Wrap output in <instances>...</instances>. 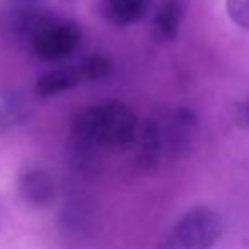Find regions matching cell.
<instances>
[{"label":"cell","instance_id":"6da1fadb","mask_svg":"<svg viewBox=\"0 0 249 249\" xmlns=\"http://www.w3.org/2000/svg\"><path fill=\"white\" fill-rule=\"evenodd\" d=\"M73 132L106 149H128L137 139V116L121 101H103L77 114Z\"/></svg>","mask_w":249,"mask_h":249},{"label":"cell","instance_id":"7a4b0ae2","mask_svg":"<svg viewBox=\"0 0 249 249\" xmlns=\"http://www.w3.org/2000/svg\"><path fill=\"white\" fill-rule=\"evenodd\" d=\"M222 231L220 215L201 205L188 210L169 235L183 249H212L220 239Z\"/></svg>","mask_w":249,"mask_h":249},{"label":"cell","instance_id":"3957f363","mask_svg":"<svg viewBox=\"0 0 249 249\" xmlns=\"http://www.w3.org/2000/svg\"><path fill=\"white\" fill-rule=\"evenodd\" d=\"M80 31L72 22H50L35 29L33 48L43 60L58 62L65 60L77 50Z\"/></svg>","mask_w":249,"mask_h":249},{"label":"cell","instance_id":"277c9868","mask_svg":"<svg viewBox=\"0 0 249 249\" xmlns=\"http://www.w3.org/2000/svg\"><path fill=\"white\" fill-rule=\"evenodd\" d=\"M80 80H82V73L79 69H73V67L52 70V72H46L45 75L39 77L35 90L39 97L58 96L65 90L73 89Z\"/></svg>","mask_w":249,"mask_h":249},{"label":"cell","instance_id":"5b68a950","mask_svg":"<svg viewBox=\"0 0 249 249\" xmlns=\"http://www.w3.org/2000/svg\"><path fill=\"white\" fill-rule=\"evenodd\" d=\"M107 19L118 26L137 22L147 9V0H103Z\"/></svg>","mask_w":249,"mask_h":249},{"label":"cell","instance_id":"8992f818","mask_svg":"<svg viewBox=\"0 0 249 249\" xmlns=\"http://www.w3.org/2000/svg\"><path fill=\"white\" fill-rule=\"evenodd\" d=\"M22 195L28 201L33 205H45L53 198L55 188H53V181L48 178V174L41 173V171H31L22 178L21 183Z\"/></svg>","mask_w":249,"mask_h":249},{"label":"cell","instance_id":"52a82bcc","mask_svg":"<svg viewBox=\"0 0 249 249\" xmlns=\"http://www.w3.org/2000/svg\"><path fill=\"white\" fill-rule=\"evenodd\" d=\"M179 19H181V9L178 5V2H174V0L166 2L156 16V26L159 29L160 36H164L167 39H173L178 35Z\"/></svg>","mask_w":249,"mask_h":249},{"label":"cell","instance_id":"ba28073f","mask_svg":"<svg viewBox=\"0 0 249 249\" xmlns=\"http://www.w3.org/2000/svg\"><path fill=\"white\" fill-rule=\"evenodd\" d=\"M22 104L16 97L0 94V130L9 128L11 124L22 118Z\"/></svg>","mask_w":249,"mask_h":249},{"label":"cell","instance_id":"9c48e42d","mask_svg":"<svg viewBox=\"0 0 249 249\" xmlns=\"http://www.w3.org/2000/svg\"><path fill=\"white\" fill-rule=\"evenodd\" d=\"M79 70H80V73H82V79L101 80V79H106L111 73V63H109V60L104 58V56L96 55V56L87 58Z\"/></svg>","mask_w":249,"mask_h":249},{"label":"cell","instance_id":"30bf717a","mask_svg":"<svg viewBox=\"0 0 249 249\" xmlns=\"http://www.w3.org/2000/svg\"><path fill=\"white\" fill-rule=\"evenodd\" d=\"M227 14L239 28L249 31V0H227Z\"/></svg>","mask_w":249,"mask_h":249},{"label":"cell","instance_id":"8fae6325","mask_svg":"<svg viewBox=\"0 0 249 249\" xmlns=\"http://www.w3.org/2000/svg\"><path fill=\"white\" fill-rule=\"evenodd\" d=\"M234 121L239 128L249 130V97L242 99L234 107Z\"/></svg>","mask_w":249,"mask_h":249},{"label":"cell","instance_id":"7c38bea8","mask_svg":"<svg viewBox=\"0 0 249 249\" xmlns=\"http://www.w3.org/2000/svg\"><path fill=\"white\" fill-rule=\"evenodd\" d=\"M160 249H183V248H181V246L178 244V242L174 241V239L171 237V235H167V237L164 239L162 248H160Z\"/></svg>","mask_w":249,"mask_h":249}]
</instances>
